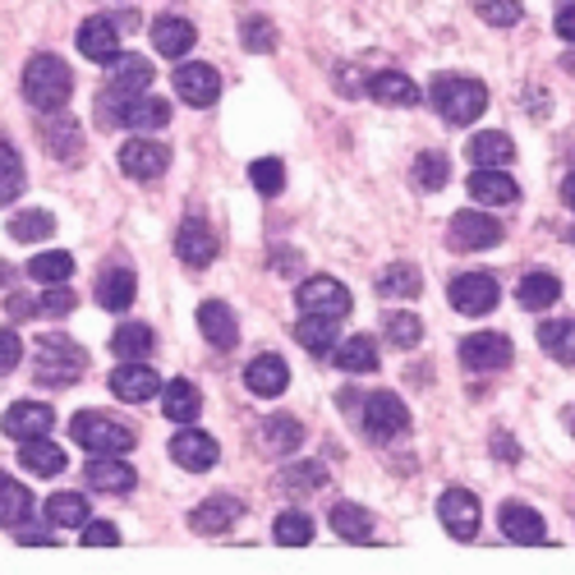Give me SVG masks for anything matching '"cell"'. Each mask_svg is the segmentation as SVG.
<instances>
[{
    "label": "cell",
    "instance_id": "1",
    "mask_svg": "<svg viewBox=\"0 0 575 575\" xmlns=\"http://www.w3.org/2000/svg\"><path fill=\"white\" fill-rule=\"evenodd\" d=\"M24 98L37 115H47V111H65L69 98H74V74L69 65L61 61V55H33V61L24 65Z\"/></svg>",
    "mask_w": 575,
    "mask_h": 575
},
{
    "label": "cell",
    "instance_id": "2",
    "mask_svg": "<svg viewBox=\"0 0 575 575\" xmlns=\"http://www.w3.org/2000/svg\"><path fill=\"white\" fill-rule=\"evenodd\" d=\"M88 373V350L74 345L65 332H47L33 350V378L47 387H74Z\"/></svg>",
    "mask_w": 575,
    "mask_h": 575
},
{
    "label": "cell",
    "instance_id": "3",
    "mask_svg": "<svg viewBox=\"0 0 575 575\" xmlns=\"http://www.w3.org/2000/svg\"><path fill=\"white\" fill-rule=\"evenodd\" d=\"M429 102L447 125H470L484 115L488 88L478 79H470V74H437L433 88H429Z\"/></svg>",
    "mask_w": 575,
    "mask_h": 575
},
{
    "label": "cell",
    "instance_id": "4",
    "mask_svg": "<svg viewBox=\"0 0 575 575\" xmlns=\"http://www.w3.org/2000/svg\"><path fill=\"white\" fill-rule=\"evenodd\" d=\"M69 437H74V443H79L84 451H92V456H125V451H133V429L115 424V419H106V414H98V410L74 414Z\"/></svg>",
    "mask_w": 575,
    "mask_h": 575
},
{
    "label": "cell",
    "instance_id": "5",
    "mask_svg": "<svg viewBox=\"0 0 575 575\" xmlns=\"http://www.w3.org/2000/svg\"><path fill=\"white\" fill-rule=\"evenodd\" d=\"M406 429H410V414H406V406H400L396 392L363 396V433H369L373 443H392V437H400Z\"/></svg>",
    "mask_w": 575,
    "mask_h": 575
},
{
    "label": "cell",
    "instance_id": "6",
    "mask_svg": "<svg viewBox=\"0 0 575 575\" xmlns=\"http://www.w3.org/2000/svg\"><path fill=\"white\" fill-rule=\"evenodd\" d=\"M447 299H451V309H456V314H465V318H484V314H493V309H497V299H502V291H497V281H493L488 272H465V277H456V281H451Z\"/></svg>",
    "mask_w": 575,
    "mask_h": 575
},
{
    "label": "cell",
    "instance_id": "7",
    "mask_svg": "<svg viewBox=\"0 0 575 575\" xmlns=\"http://www.w3.org/2000/svg\"><path fill=\"white\" fill-rule=\"evenodd\" d=\"M511 359H515V345L502 332H478V336L460 341V363H465L470 373H497V369H507Z\"/></svg>",
    "mask_w": 575,
    "mask_h": 575
},
{
    "label": "cell",
    "instance_id": "8",
    "mask_svg": "<svg viewBox=\"0 0 575 575\" xmlns=\"http://www.w3.org/2000/svg\"><path fill=\"white\" fill-rule=\"evenodd\" d=\"M437 521H443V529L451 534V539L470 544L478 534V521H484V511H478V497L470 488H447L443 502H437Z\"/></svg>",
    "mask_w": 575,
    "mask_h": 575
},
{
    "label": "cell",
    "instance_id": "9",
    "mask_svg": "<svg viewBox=\"0 0 575 575\" xmlns=\"http://www.w3.org/2000/svg\"><path fill=\"white\" fill-rule=\"evenodd\" d=\"M295 299H299V309L304 314H322V318H345L355 309V299H350V291H345L341 281H332V277H309L295 291Z\"/></svg>",
    "mask_w": 575,
    "mask_h": 575
},
{
    "label": "cell",
    "instance_id": "10",
    "mask_svg": "<svg viewBox=\"0 0 575 575\" xmlns=\"http://www.w3.org/2000/svg\"><path fill=\"white\" fill-rule=\"evenodd\" d=\"M166 166H170V148L148 139V133H139V139H129L120 148V170L129 180H162Z\"/></svg>",
    "mask_w": 575,
    "mask_h": 575
},
{
    "label": "cell",
    "instance_id": "11",
    "mask_svg": "<svg viewBox=\"0 0 575 575\" xmlns=\"http://www.w3.org/2000/svg\"><path fill=\"white\" fill-rule=\"evenodd\" d=\"M447 235H451V244L460 248V254H478V248L502 244V221H493L488 213H474V207H465V213L451 217Z\"/></svg>",
    "mask_w": 575,
    "mask_h": 575
},
{
    "label": "cell",
    "instance_id": "12",
    "mask_svg": "<svg viewBox=\"0 0 575 575\" xmlns=\"http://www.w3.org/2000/svg\"><path fill=\"white\" fill-rule=\"evenodd\" d=\"M111 392L129 400V406H143V400L162 396V373L148 359H120V369L111 373Z\"/></svg>",
    "mask_w": 575,
    "mask_h": 575
},
{
    "label": "cell",
    "instance_id": "13",
    "mask_svg": "<svg viewBox=\"0 0 575 575\" xmlns=\"http://www.w3.org/2000/svg\"><path fill=\"white\" fill-rule=\"evenodd\" d=\"M37 129H42V143L55 162H79V152H84V129L74 115L65 111H47L42 120H37Z\"/></svg>",
    "mask_w": 575,
    "mask_h": 575
},
{
    "label": "cell",
    "instance_id": "14",
    "mask_svg": "<svg viewBox=\"0 0 575 575\" xmlns=\"http://www.w3.org/2000/svg\"><path fill=\"white\" fill-rule=\"evenodd\" d=\"M176 79V92L184 106H213L221 98V74L213 65H199V61H180V69L170 74Z\"/></svg>",
    "mask_w": 575,
    "mask_h": 575
},
{
    "label": "cell",
    "instance_id": "15",
    "mask_svg": "<svg viewBox=\"0 0 575 575\" xmlns=\"http://www.w3.org/2000/svg\"><path fill=\"white\" fill-rule=\"evenodd\" d=\"M51 429H55V414H51V406H42V400H14V406L5 410V419H0V433L14 437V443L47 437Z\"/></svg>",
    "mask_w": 575,
    "mask_h": 575
},
{
    "label": "cell",
    "instance_id": "16",
    "mask_svg": "<svg viewBox=\"0 0 575 575\" xmlns=\"http://www.w3.org/2000/svg\"><path fill=\"white\" fill-rule=\"evenodd\" d=\"M170 460H176L180 470L203 474V470H213L217 460H221V447H217L203 429H189V424H184L176 437H170Z\"/></svg>",
    "mask_w": 575,
    "mask_h": 575
},
{
    "label": "cell",
    "instance_id": "17",
    "mask_svg": "<svg viewBox=\"0 0 575 575\" xmlns=\"http://www.w3.org/2000/svg\"><path fill=\"white\" fill-rule=\"evenodd\" d=\"M176 254H180V263H189V267H213V258L221 254V240H217V230L207 226L203 217H189L184 226H180V235H176Z\"/></svg>",
    "mask_w": 575,
    "mask_h": 575
},
{
    "label": "cell",
    "instance_id": "18",
    "mask_svg": "<svg viewBox=\"0 0 575 575\" xmlns=\"http://www.w3.org/2000/svg\"><path fill=\"white\" fill-rule=\"evenodd\" d=\"M235 521H244V502H240V497H221V493L189 511V525H194V534H207V539L230 534V529H235Z\"/></svg>",
    "mask_w": 575,
    "mask_h": 575
},
{
    "label": "cell",
    "instance_id": "19",
    "mask_svg": "<svg viewBox=\"0 0 575 575\" xmlns=\"http://www.w3.org/2000/svg\"><path fill=\"white\" fill-rule=\"evenodd\" d=\"M194 42H199V28L189 24V18H180V14L152 18V47H157L166 61H184V55L194 51Z\"/></svg>",
    "mask_w": 575,
    "mask_h": 575
},
{
    "label": "cell",
    "instance_id": "20",
    "mask_svg": "<svg viewBox=\"0 0 575 575\" xmlns=\"http://www.w3.org/2000/svg\"><path fill=\"white\" fill-rule=\"evenodd\" d=\"M497 521H502V534H507L511 544H521V548H539V544H548L544 515L534 511V507H525V502H507Z\"/></svg>",
    "mask_w": 575,
    "mask_h": 575
},
{
    "label": "cell",
    "instance_id": "21",
    "mask_svg": "<svg viewBox=\"0 0 575 575\" xmlns=\"http://www.w3.org/2000/svg\"><path fill=\"white\" fill-rule=\"evenodd\" d=\"M244 387L254 396H263V400H272V396H281L285 387H291V369H285L281 355H254L248 369H244Z\"/></svg>",
    "mask_w": 575,
    "mask_h": 575
},
{
    "label": "cell",
    "instance_id": "22",
    "mask_svg": "<svg viewBox=\"0 0 575 575\" xmlns=\"http://www.w3.org/2000/svg\"><path fill=\"white\" fill-rule=\"evenodd\" d=\"M106 79L111 88H125V92H148L152 88V61L148 55H133V51H115L111 61H106Z\"/></svg>",
    "mask_w": 575,
    "mask_h": 575
},
{
    "label": "cell",
    "instance_id": "23",
    "mask_svg": "<svg viewBox=\"0 0 575 575\" xmlns=\"http://www.w3.org/2000/svg\"><path fill=\"white\" fill-rule=\"evenodd\" d=\"M470 199L478 207H511L515 199H521V189H515V180L507 176V170H478L474 166V176H470Z\"/></svg>",
    "mask_w": 575,
    "mask_h": 575
},
{
    "label": "cell",
    "instance_id": "24",
    "mask_svg": "<svg viewBox=\"0 0 575 575\" xmlns=\"http://www.w3.org/2000/svg\"><path fill=\"white\" fill-rule=\"evenodd\" d=\"M84 484H92L98 493H129L139 484V474H133V465H125L120 456H92L84 470Z\"/></svg>",
    "mask_w": 575,
    "mask_h": 575
},
{
    "label": "cell",
    "instance_id": "25",
    "mask_svg": "<svg viewBox=\"0 0 575 575\" xmlns=\"http://www.w3.org/2000/svg\"><path fill=\"white\" fill-rule=\"evenodd\" d=\"M199 332L207 336V345H217V350H235L240 345V322L221 299H207L199 309Z\"/></svg>",
    "mask_w": 575,
    "mask_h": 575
},
{
    "label": "cell",
    "instance_id": "26",
    "mask_svg": "<svg viewBox=\"0 0 575 575\" xmlns=\"http://www.w3.org/2000/svg\"><path fill=\"white\" fill-rule=\"evenodd\" d=\"M79 51L88 55V61L106 65L111 55L120 51V28H115L106 14H92V18H84V28H79Z\"/></svg>",
    "mask_w": 575,
    "mask_h": 575
},
{
    "label": "cell",
    "instance_id": "27",
    "mask_svg": "<svg viewBox=\"0 0 575 575\" xmlns=\"http://www.w3.org/2000/svg\"><path fill=\"white\" fill-rule=\"evenodd\" d=\"M465 157H470L478 170H502V166L515 162V143L507 139L502 129H484V133H474V139H470Z\"/></svg>",
    "mask_w": 575,
    "mask_h": 575
},
{
    "label": "cell",
    "instance_id": "28",
    "mask_svg": "<svg viewBox=\"0 0 575 575\" xmlns=\"http://www.w3.org/2000/svg\"><path fill=\"white\" fill-rule=\"evenodd\" d=\"M133 299H139V277L129 267H106L98 277V304L106 314H125Z\"/></svg>",
    "mask_w": 575,
    "mask_h": 575
},
{
    "label": "cell",
    "instance_id": "29",
    "mask_svg": "<svg viewBox=\"0 0 575 575\" xmlns=\"http://www.w3.org/2000/svg\"><path fill=\"white\" fill-rule=\"evenodd\" d=\"M258 437H263V451L267 456H291L299 443H304V424L295 414H267L258 424Z\"/></svg>",
    "mask_w": 575,
    "mask_h": 575
},
{
    "label": "cell",
    "instance_id": "30",
    "mask_svg": "<svg viewBox=\"0 0 575 575\" xmlns=\"http://www.w3.org/2000/svg\"><path fill=\"white\" fill-rule=\"evenodd\" d=\"M18 465H24L28 474H37V478H55L69 465V456H65V447L47 443V437H28V443L18 447Z\"/></svg>",
    "mask_w": 575,
    "mask_h": 575
},
{
    "label": "cell",
    "instance_id": "31",
    "mask_svg": "<svg viewBox=\"0 0 575 575\" xmlns=\"http://www.w3.org/2000/svg\"><path fill=\"white\" fill-rule=\"evenodd\" d=\"M162 414L176 419V424H194V419L203 414V392L194 387V382H184V378L166 382V387H162Z\"/></svg>",
    "mask_w": 575,
    "mask_h": 575
},
{
    "label": "cell",
    "instance_id": "32",
    "mask_svg": "<svg viewBox=\"0 0 575 575\" xmlns=\"http://www.w3.org/2000/svg\"><path fill=\"white\" fill-rule=\"evenodd\" d=\"M332 363L341 373H373L378 369V345L369 336H345L332 345Z\"/></svg>",
    "mask_w": 575,
    "mask_h": 575
},
{
    "label": "cell",
    "instance_id": "33",
    "mask_svg": "<svg viewBox=\"0 0 575 575\" xmlns=\"http://www.w3.org/2000/svg\"><path fill=\"white\" fill-rule=\"evenodd\" d=\"M369 98H378L382 106H414L419 102V84L406 79V74H396V69H382L369 79Z\"/></svg>",
    "mask_w": 575,
    "mask_h": 575
},
{
    "label": "cell",
    "instance_id": "34",
    "mask_svg": "<svg viewBox=\"0 0 575 575\" xmlns=\"http://www.w3.org/2000/svg\"><path fill=\"white\" fill-rule=\"evenodd\" d=\"M424 291V277H419L414 263H387L378 277V295L382 299H414Z\"/></svg>",
    "mask_w": 575,
    "mask_h": 575
},
{
    "label": "cell",
    "instance_id": "35",
    "mask_svg": "<svg viewBox=\"0 0 575 575\" xmlns=\"http://www.w3.org/2000/svg\"><path fill=\"white\" fill-rule=\"evenodd\" d=\"M24 521H33V493L0 474V529H24Z\"/></svg>",
    "mask_w": 575,
    "mask_h": 575
},
{
    "label": "cell",
    "instance_id": "36",
    "mask_svg": "<svg viewBox=\"0 0 575 575\" xmlns=\"http://www.w3.org/2000/svg\"><path fill=\"white\" fill-rule=\"evenodd\" d=\"M133 98L139 92H125V88H106L98 92V102H92V115H98V129H129V111H133Z\"/></svg>",
    "mask_w": 575,
    "mask_h": 575
},
{
    "label": "cell",
    "instance_id": "37",
    "mask_svg": "<svg viewBox=\"0 0 575 575\" xmlns=\"http://www.w3.org/2000/svg\"><path fill=\"white\" fill-rule=\"evenodd\" d=\"M47 521L55 529H84L92 521L88 497L84 493H55V497H47Z\"/></svg>",
    "mask_w": 575,
    "mask_h": 575
},
{
    "label": "cell",
    "instance_id": "38",
    "mask_svg": "<svg viewBox=\"0 0 575 575\" xmlns=\"http://www.w3.org/2000/svg\"><path fill=\"white\" fill-rule=\"evenodd\" d=\"M295 341H299L309 355H332V345H336V318L304 314V318L295 322Z\"/></svg>",
    "mask_w": 575,
    "mask_h": 575
},
{
    "label": "cell",
    "instance_id": "39",
    "mask_svg": "<svg viewBox=\"0 0 575 575\" xmlns=\"http://www.w3.org/2000/svg\"><path fill=\"white\" fill-rule=\"evenodd\" d=\"M515 299H521V309L529 314H539V309H552V304L562 299V281L552 277V272H534L521 281V291H515Z\"/></svg>",
    "mask_w": 575,
    "mask_h": 575
},
{
    "label": "cell",
    "instance_id": "40",
    "mask_svg": "<svg viewBox=\"0 0 575 575\" xmlns=\"http://www.w3.org/2000/svg\"><path fill=\"white\" fill-rule=\"evenodd\" d=\"M332 529L345 544H369L373 539V515L363 507H355V502H336L332 507Z\"/></svg>",
    "mask_w": 575,
    "mask_h": 575
},
{
    "label": "cell",
    "instance_id": "41",
    "mask_svg": "<svg viewBox=\"0 0 575 575\" xmlns=\"http://www.w3.org/2000/svg\"><path fill=\"white\" fill-rule=\"evenodd\" d=\"M152 345H157V336H152L148 322H125V328L111 336V355L115 359H148Z\"/></svg>",
    "mask_w": 575,
    "mask_h": 575
},
{
    "label": "cell",
    "instance_id": "42",
    "mask_svg": "<svg viewBox=\"0 0 575 575\" xmlns=\"http://www.w3.org/2000/svg\"><path fill=\"white\" fill-rule=\"evenodd\" d=\"M277 484L285 493H318L322 484H328V465L322 460H295V465H285Z\"/></svg>",
    "mask_w": 575,
    "mask_h": 575
},
{
    "label": "cell",
    "instance_id": "43",
    "mask_svg": "<svg viewBox=\"0 0 575 575\" xmlns=\"http://www.w3.org/2000/svg\"><path fill=\"white\" fill-rule=\"evenodd\" d=\"M539 345H544V355H552L558 363H575V322L571 318L544 322V328H539Z\"/></svg>",
    "mask_w": 575,
    "mask_h": 575
},
{
    "label": "cell",
    "instance_id": "44",
    "mask_svg": "<svg viewBox=\"0 0 575 575\" xmlns=\"http://www.w3.org/2000/svg\"><path fill=\"white\" fill-rule=\"evenodd\" d=\"M447 180H451V162L443 152H419L414 157V189L419 194H437Z\"/></svg>",
    "mask_w": 575,
    "mask_h": 575
},
{
    "label": "cell",
    "instance_id": "45",
    "mask_svg": "<svg viewBox=\"0 0 575 575\" xmlns=\"http://www.w3.org/2000/svg\"><path fill=\"white\" fill-rule=\"evenodd\" d=\"M24 157L14 152V143H0V207H10L24 194Z\"/></svg>",
    "mask_w": 575,
    "mask_h": 575
},
{
    "label": "cell",
    "instance_id": "46",
    "mask_svg": "<svg viewBox=\"0 0 575 575\" xmlns=\"http://www.w3.org/2000/svg\"><path fill=\"white\" fill-rule=\"evenodd\" d=\"M10 235L18 244H37V240H51L55 235V217L47 213V207H28V213H18L10 221Z\"/></svg>",
    "mask_w": 575,
    "mask_h": 575
},
{
    "label": "cell",
    "instance_id": "47",
    "mask_svg": "<svg viewBox=\"0 0 575 575\" xmlns=\"http://www.w3.org/2000/svg\"><path fill=\"white\" fill-rule=\"evenodd\" d=\"M28 277H33L37 285H65V281L74 277V258L61 254V248H51V254H37V258L28 263Z\"/></svg>",
    "mask_w": 575,
    "mask_h": 575
},
{
    "label": "cell",
    "instance_id": "48",
    "mask_svg": "<svg viewBox=\"0 0 575 575\" xmlns=\"http://www.w3.org/2000/svg\"><path fill=\"white\" fill-rule=\"evenodd\" d=\"M240 42H244V51H254V55H272L281 37H277V24H272V18L248 14L244 24H240Z\"/></svg>",
    "mask_w": 575,
    "mask_h": 575
},
{
    "label": "cell",
    "instance_id": "49",
    "mask_svg": "<svg viewBox=\"0 0 575 575\" xmlns=\"http://www.w3.org/2000/svg\"><path fill=\"white\" fill-rule=\"evenodd\" d=\"M166 125H170V106L162 98H152V92H139L133 111H129V129L148 133V129H166Z\"/></svg>",
    "mask_w": 575,
    "mask_h": 575
},
{
    "label": "cell",
    "instance_id": "50",
    "mask_svg": "<svg viewBox=\"0 0 575 575\" xmlns=\"http://www.w3.org/2000/svg\"><path fill=\"white\" fill-rule=\"evenodd\" d=\"M272 539L281 544V548H304L314 539V521L304 511H281L277 515V525H272Z\"/></svg>",
    "mask_w": 575,
    "mask_h": 575
},
{
    "label": "cell",
    "instance_id": "51",
    "mask_svg": "<svg viewBox=\"0 0 575 575\" xmlns=\"http://www.w3.org/2000/svg\"><path fill=\"white\" fill-rule=\"evenodd\" d=\"M382 332H387L392 345H400V350H414L419 341H424V322H419V314H387V322H382Z\"/></svg>",
    "mask_w": 575,
    "mask_h": 575
},
{
    "label": "cell",
    "instance_id": "52",
    "mask_svg": "<svg viewBox=\"0 0 575 575\" xmlns=\"http://www.w3.org/2000/svg\"><path fill=\"white\" fill-rule=\"evenodd\" d=\"M248 180H254V189H258L263 199H277L281 189H285V166H281V157L254 162V166H248Z\"/></svg>",
    "mask_w": 575,
    "mask_h": 575
},
{
    "label": "cell",
    "instance_id": "53",
    "mask_svg": "<svg viewBox=\"0 0 575 575\" xmlns=\"http://www.w3.org/2000/svg\"><path fill=\"white\" fill-rule=\"evenodd\" d=\"M474 10H478V18H484V24H493V28H511V24H521V18H525V5H521V0H474Z\"/></svg>",
    "mask_w": 575,
    "mask_h": 575
},
{
    "label": "cell",
    "instance_id": "54",
    "mask_svg": "<svg viewBox=\"0 0 575 575\" xmlns=\"http://www.w3.org/2000/svg\"><path fill=\"white\" fill-rule=\"evenodd\" d=\"M37 314H42V318L74 314V291H69V285H47V295H37Z\"/></svg>",
    "mask_w": 575,
    "mask_h": 575
},
{
    "label": "cell",
    "instance_id": "55",
    "mask_svg": "<svg viewBox=\"0 0 575 575\" xmlns=\"http://www.w3.org/2000/svg\"><path fill=\"white\" fill-rule=\"evenodd\" d=\"M24 359V341L14 336V328H0V373H14Z\"/></svg>",
    "mask_w": 575,
    "mask_h": 575
},
{
    "label": "cell",
    "instance_id": "56",
    "mask_svg": "<svg viewBox=\"0 0 575 575\" xmlns=\"http://www.w3.org/2000/svg\"><path fill=\"white\" fill-rule=\"evenodd\" d=\"M84 544L88 548H115V544H120V529H115L111 521H88L84 525Z\"/></svg>",
    "mask_w": 575,
    "mask_h": 575
},
{
    "label": "cell",
    "instance_id": "57",
    "mask_svg": "<svg viewBox=\"0 0 575 575\" xmlns=\"http://www.w3.org/2000/svg\"><path fill=\"white\" fill-rule=\"evenodd\" d=\"M18 544H24V548H51L55 529H18Z\"/></svg>",
    "mask_w": 575,
    "mask_h": 575
},
{
    "label": "cell",
    "instance_id": "58",
    "mask_svg": "<svg viewBox=\"0 0 575 575\" xmlns=\"http://www.w3.org/2000/svg\"><path fill=\"white\" fill-rule=\"evenodd\" d=\"M10 318H37V299L33 295H10Z\"/></svg>",
    "mask_w": 575,
    "mask_h": 575
},
{
    "label": "cell",
    "instance_id": "59",
    "mask_svg": "<svg viewBox=\"0 0 575 575\" xmlns=\"http://www.w3.org/2000/svg\"><path fill=\"white\" fill-rule=\"evenodd\" d=\"M558 37H562V42H575V5H566L558 14Z\"/></svg>",
    "mask_w": 575,
    "mask_h": 575
},
{
    "label": "cell",
    "instance_id": "60",
    "mask_svg": "<svg viewBox=\"0 0 575 575\" xmlns=\"http://www.w3.org/2000/svg\"><path fill=\"white\" fill-rule=\"evenodd\" d=\"M493 451L502 456V460H521V447H511V437H502V433L493 437Z\"/></svg>",
    "mask_w": 575,
    "mask_h": 575
},
{
    "label": "cell",
    "instance_id": "61",
    "mask_svg": "<svg viewBox=\"0 0 575 575\" xmlns=\"http://www.w3.org/2000/svg\"><path fill=\"white\" fill-rule=\"evenodd\" d=\"M562 203L575 213V176H566V180H562Z\"/></svg>",
    "mask_w": 575,
    "mask_h": 575
},
{
    "label": "cell",
    "instance_id": "62",
    "mask_svg": "<svg viewBox=\"0 0 575 575\" xmlns=\"http://www.w3.org/2000/svg\"><path fill=\"white\" fill-rule=\"evenodd\" d=\"M566 429H571V433H575V406H571V410H566Z\"/></svg>",
    "mask_w": 575,
    "mask_h": 575
},
{
    "label": "cell",
    "instance_id": "63",
    "mask_svg": "<svg viewBox=\"0 0 575 575\" xmlns=\"http://www.w3.org/2000/svg\"><path fill=\"white\" fill-rule=\"evenodd\" d=\"M571 244H575V230H571Z\"/></svg>",
    "mask_w": 575,
    "mask_h": 575
}]
</instances>
